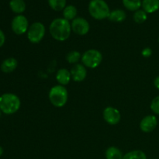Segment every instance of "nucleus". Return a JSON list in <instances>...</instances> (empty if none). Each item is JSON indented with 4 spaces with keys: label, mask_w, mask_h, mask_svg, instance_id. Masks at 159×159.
Here are the masks:
<instances>
[{
    "label": "nucleus",
    "mask_w": 159,
    "mask_h": 159,
    "mask_svg": "<svg viewBox=\"0 0 159 159\" xmlns=\"http://www.w3.org/2000/svg\"><path fill=\"white\" fill-rule=\"evenodd\" d=\"M158 43H159V37H158Z\"/></svg>",
    "instance_id": "30"
},
{
    "label": "nucleus",
    "mask_w": 159,
    "mask_h": 159,
    "mask_svg": "<svg viewBox=\"0 0 159 159\" xmlns=\"http://www.w3.org/2000/svg\"><path fill=\"white\" fill-rule=\"evenodd\" d=\"M141 6L147 13H153L159 9V0H143Z\"/></svg>",
    "instance_id": "14"
},
{
    "label": "nucleus",
    "mask_w": 159,
    "mask_h": 159,
    "mask_svg": "<svg viewBox=\"0 0 159 159\" xmlns=\"http://www.w3.org/2000/svg\"><path fill=\"white\" fill-rule=\"evenodd\" d=\"M18 66V61L14 57H9L6 58L2 62L1 64V70L2 72L9 74L12 72L16 69Z\"/></svg>",
    "instance_id": "13"
},
{
    "label": "nucleus",
    "mask_w": 159,
    "mask_h": 159,
    "mask_svg": "<svg viewBox=\"0 0 159 159\" xmlns=\"http://www.w3.org/2000/svg\"><path fill=\"white\" fill-rule=\"evenodd\" d=\"M103 119L110 125H116L121 119V114L117 109L108 107L104 109L102 112Z\"/></svg>",
    "instance_id": "9"
},
{
    "label": "nucleus",
    "mask_w": 159,
    "mask_h": 159,
    "mask_svg": "<svg viewBox=\"0 0 159 159\" xmlns=\"http://www.w3.org/2000/svg\"><path fill=\"white\" fill-rule=\"evenodd\" d=\"M127 18V14L122 9H114V10L111 11L109 15L108 19L112 22H115V23H121V22L124 21Z\"/></svg>",
    "instance_id": "15"
},
{
    "label": "nucleus",
    "mask_w": 159,
    "mask_h": 159,
    "mask_svg": "<svg viewBox=\"0 0 159 159\" xmlns=\"http://www.w3.org/2000/svg\"><path fill=\"white\" fill-rule=\"evenodd\" d=\"M48 97L50 102L54 107L61 108L65 107L68 102V90L64 85H54L50 89Z\"/></svg>",
    "instance_id": "3"
},
{
    "label": "nucleus",
    "mask_w": 159,
    "mask_h": 159,
    "mask_svg": "<svg viewBox=\"0 0 159 159\" xmlns=\"http://www.w3.org/2000/svg\"><path fill=\"white\" fill-rule=\"evenodd\" d=\"M89 12L95 20H102L109 17L110 8L104 0H91L89 4Z\"/></svg>",
    "instance_id": "4"
},
{
    "label": "nucleus",
    "mask_w": 159,
    "mask_h": 159,
    "mask_svg": "<svg viewBox=\"0 0 159 159\" xmlns=\"http://www.w3.org/2000/svg\"><path fill=\"white\" fill-rule=\"evenodd\" d=\"M27 38L32 43H38L44 37L46 29L40 22H35L29 26L27 30Z\"/></svg>",
    "instance_id": "6"
},
{
    "label": "nucleus",
    "mask_w": 159,
    "mask_h": 159,
    "mask_svg": "<svg viewBox=\"0 0 159 159\" xmlns=\"http://www.w3.org/2000/svg\"><path fill=\"white\" fill-rule=\"evenodd\" d=\"M105 156L107 159H123L124 155L122 152L118 148L111 146L107 149L105 153Z\"/></svg>",
    "instance_id": "17"
},
{
    "label": "nucleus",
    "mask_w": 159,
    "mask_h": 159,
    "mask_svg": "<svg viewBox=\"0 0 159 159\" xmlns=\"http://www.w3.org/2000/svg\"><path fill=\"white\" fill-rule=\"evenodd\" d=\"M29 22L26 16L23 15H17L12 20L11 27L14 34L22 35L27 32L29 29Z\"/></svg>",
    "instance_id": "7"
},
{
    "label": "nucleus",
    "mask_w": 159,
    "mask_h": 159,
    "mask_svg": "<svg viewBox=\"0 0 159 159\" xmlns=\"http://www.w3.org/2000/svg\"><path fill=\"white\" fill-rule=\"evenodd\" d=\"M141 54L144 57H149L152 54V50L151 48H145L141 51Z\"/></svg>",
    "instance_id": "25"
},
{
    "label": "nucleus",
    "mask_w": 159,
    "mask_h": 159,
    "mask_svg": "<svg viewBox=\"0 0 159 159\" xmlns=\"http://www.w3.org/2000/svg\"><path fill=\"white\" fill-rule=\"evenodd\" d=\"M56 80L61 85H67L71 80V75L70 71L66 68H61L56 73Z\"/></svg>",
    "instance_id": "12"
},
{
    "label": "nucleus",
    "mask_w": 159,
    "mask_h": 159,
    "mask_svg": "<svg viewBox=\"0 0 159 159\" xmlns=\"http://www.w3.org/2000/svg\"><path fill=\"white\" fill-rule=\"evenodd\" d=\"M65 58H66V61L69 64L76 65L79 61V60L82 58V54H80V52L77 51H70V52H68L66 54Z\"/></svg>",
    "instance_id": "21"
},
{
    "label": "nucleus",
    "mask_w": 159,
    "mask_h": 159,
    "mask_svg": "<svg viewBox=\"0 0 159 159\" xmlns=\"http://www.w3.org/2000/svg\"><path fill=\"white\" fill-rule=\"evenodd\" d=\"M3 152H4V151H3L2 147H1V146H0V156H2V155Z\"/></svg>",
    "instance_id": "28"
},
{
    "label": "nucleus",
    "mask_w": 159,
    "mask_h": 159,
    "mask_svg": "<svg viewBox=\"0 0 159 159\" xmlns=\"http://www.w3.org/2000/svg\"><path fill=\"white\" fill-rule=\"evenodd\" d=\"M5 42H6V36H5L4 33L2 32V30H0V48L4 45Z\"/></svg>",
    "instance_id": "26"
},
{
    "label": "nucleus",
    "mask_w": 159,
    "mask_h": 159,
    "mask_svg": "<svg viewBox=\"0 0 159 159\" xmlns=\"http://www.w3.org/2000/svg\"><path fill=\"white\" fill-rule=\"evenodd\" d=\"M158 125V119L154 115L146 116L140 123V129L144 133H151L156 128Z\"/></svg>",
    "instance_id": "10"
},
{
    "label": "nucleus",
    "mask_w": 159,
    "mask_h": 159,
    "mask_svg": "<svg viewBox=\"0 0 159 159\" xmlns=\"http://www.w3.org/2000/svg\"><path fill=\"white\" fill-rule=\"evenodd\" d=\"M20 98L13 93H4L0 96V110L5 114H14L20 110Z\"/></svg>",
    "instance_id": "2"
},
{
    "label": "nucleus",
    "mask_w": 159,
    "mask_h": 159,
    "mask_svg": "<svg viewBox=\"0 0 159 159\" xmlns=\"http://www.w3.org/2000/svg\"><path fill=\"white\" fill-rule=\"evenodd\" d=\"M49 31L54 40L57 41H65L68 40L71 35V23L64 18L54 19L50 24Z\"/></svg>",
    "instance_id": "1"
},
{
    "label": "nucleus",
    "mask_w": 159,
    "mask_h": 159,
    "mask_svg": "<svg viewBox=\"0 0 159 159\" xmlns=\"http://www.w3.org/2000/svg\"><path fill=\"white\" fill-rule=\"evenodd\" d=\"M81 61L85 68H96L102 63V54L98 50L89 49L82 54Z\"/></svg>",
    "instance_id": "5"
},
{
    "label": "nucleus",
    "mask_w": 159,
    "mask_h": 159,
    "mask_svg": "<svg viewBox=\"0 0 159 159\" xmlns=\"http://www.w3.org/2000/svg\"><path fill=\"white\" fill-rule=\"evenodd\" d=\"M154 85H155V88L159 90V76H157L155 79V80H154Z\"/></svg>",
    "instance_id": "27"
},
{
    "label": "nucleus",
    "mask_w": 159,
    "mask_h": 159,
    "mask_svg": "<svg viewBox=\"0 0 159 159\" xmlns=\"http://www.w3.org/2000/svg\"><path fill=\"white\" fill-rule=\"evenodd\" d=\"M124 7L130 11H138L142 6L141 0H123Z\"/></svg>",
    "instance_id": "18"
},
{
    "label": "nucleus",
    "mask_w": 159,
    "mask_h": 159,
    "mask_svg": "<svg viewBox=\"0 0 159 159\" xmlns=\"http://www.w3.org/2000/svg\"><path fill=\"white\" fill-rule=\"evenodd\" d=\"M151 110L155 114L159 115V96L152 99L151 102Z\"/></svg>",
    "instance_id": "24"
},
{
    "label": "nucleus",
    "mask_w": 159,
    "mask_h": 159,
    "mask_svg": "<svg viewBox=\"0 0 159 159\" xmlns=\"http://www.w3.org/2000/svg\"><path fill=\"white\" fill-rule=\"evenodd\" d=\"M11 10L16 14H21L26 9V3L24 0H11L9 2Z\"/></svg>",
    "instance_id": "16"
},
{
    "label": "nucleus",
    "mask_w": 159,
    "mask_h": 159,
    "mask_svg": "<svg viewBox=\"0 0 159 159\" xmlns=\"http://www.w3.org/2000/svg\"><path fill=\"white\" fill-rule=\"evenodd\" d=\"M71 31L79 36L86 35L90 30L89 22L82 17H76L71 23Z\"/></svg>",
    "instance_id": "8"
},
{
    "label": "nucleus",
    "mask_w": 159,
    "mask_h": 159,
    "mask_svg": "<svg viewBox=\"0 0 159 159\" xmlns=\"http://www.w3.org/2000/svg\"><path fill=\"white\" fill-rule=\"evenodd\" d=\"M123 159H147V156L142 151L134 150L126 153Z\"/></svg>",
    "instance_id": "20"
},
{
    "label": "nucleus",
    "mask_w": 159,
    "mask_h": 159,
    "mask_svg": "<svg viewBox=\"0 0 159 159\" xmlns=\"http://www.w3.org/2000/svg\"><path fill=\"white\" fill-rule=\"evenodd\" d=\"M77 12V9L75 8V6H72V5L67 6L63 10L64 19L68 20V21L73 20L74 19L76 18Z\"/></svg>",
    "instance_id": "19"
},
{
    "label": "nucleus",
    "mask_w": 159,
    "mask_h": 159,
    "mask_svg": "<svg viewBox=\"0 0 159 159\" xmlns=\"http://www.w3.org/2000/svg\"><path fill=\"white\" fill-rule=\"evenodd\" d=\"M48 4L53 10L61 11L66 7V0H48Z\"/></svg>",
    "instance_id": "22"
},
{
    "label": "nucleus",
    "mask_w": 159,
    "mask_h": 159,
    "mask_svg": "<svg viewBox=\"0 0 159 159\" xmlns=\"http://www.w3.org/2000/svg\"><path fill=\"white\" fill-rule=\"evenodd\" d=\"M71 79L75 82H83L87 76L86 68L82 64H76L71 68Z\"/></svg>",
    "instance_id": "11"
},
{
    "label": "nucleus",
    "mask_w": 159,
    "mask_h": 159,
    "mask_svg": "<svg viewBox=\"0 0 159 159\" xmlns=\"http://www.w3.org/2000/svg\"><path fill=\"white\" fill-rule=\"evenodd\" d=\"M1 115H2V111L1 110H0V117H1Z\"/></svg>",
    "instance_id": "29"
},
{
    "label": "nucleus",
    "mask_w": 159,
    "mask_h": 159,
    "mask_svg": "<svg viewBox=\"0 0 159 159\" xmlns=\"http://www.w3.org/2000/svg\"><path fill=\"white\" fill-rule=\"evenodd\" d=\"M133 19L135 23L141 24V23H144L148 19V13L144 12L143 9H138V11L134 13Z\"/></svg>",
    "instance_id": "23"
}]
</instances>
